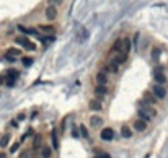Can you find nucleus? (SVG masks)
Segmentation results:
<instances>
[{"label":"nucleus","instance_id":"f257e3e1","mask_svg":"<svg viewBox=\"0 0 168 158\" xmlns=\"http://www.w3.org/2000/svg\"><path fill=\"white\" fill-rule=\"evenodd\" d=\"M15 42H17V44H20L21 47L28 49V51H36V44L29 41L28 36H17V37H15Z\"/></svg>","mask_w":168,"mask_h":158},{"label":"nucleus","instance_id":"f03ea898","mask_svg":"<svg viewBox=\"0 0 168 158\" xmlns=\"http://www.w3.org/2000/svg\"><path fill=\"white\" fill-rule=\"evenodd\" d=\"M100 137H101V140H105V142H113L114 137H116L114 129H113V127H103L101 132H100Z\"/></svg>","mask_w":168,"mask_h":158},{"label":"nucleus","instance_id":"7ed1b4c3","mask_svg":"<svg viewBox=\"0 0 168 158\" xmlns=\"http://www.w3.org/2000/svg\"><path fill=\"white\" fill-rule=\"evenodd\" d=\"M152 93H153V96H155L157 100H163L165 96H167V88H165L163 85L155 83L152 87Z\"/></svg>","mask_w":168,"mask_h":158},{"label":"nucleus","instance_id":"20e7f679","mask_svg":"<svg viewBox=\"0 0 168 158\" xmlns=\"http://www.w3.org/2000/svg\"><path fill=\"white\" fill-rule=\"evenodd\" d=\"M44 15H46V18H47L49 21H54L56 18H57V7H54V5H47L46 10H44Z\"/></svg>","mask_w":168,"mask_h":158},{"label":"nucleus","instance_id":"39448f33","mask_svg":"<svg viewBox=\"0 0 168 158\" xmlns=\"http://www.w3.org/2000/svg\"><path fill=\"white\" fill-rule=\"evenodd\" d=\"M153 78H155V83L165 85V82H167V77H165L163 70H162V67H157V69H155V72H153Z\"/></svg>","mask_w":168,"mask_h":158},{"label":"nucleus","instance_id":"423d86ee","mask_svg":"<svg viewBox=\"0 0 168 158\" xmlns=\"http://www.w3.org/2000/svg\"><path fill=\"white\" fill-rule=\"evenodd\" d=\"M131 52V39L129 37H121V54L124 55H129Z\"/></svg>","mask_w":168,"mask_h":158},{"label":"nucleus","instance_id":"0eeeda50","mask_svg":"<svg viewBox=\"0 0 168 158\" xmlns=\"http://www.w3.org/2000/svg\"><path fill=\"white\" fill-rule=\"evenodd\" d=\"M17 78H18V70L10 69V70L7 72V85H8V87H13L15 82H17Z\"/></svg>","mask_w":168,"mask_h":158},{"label":"nucleus","instance_id":"6e6552de","mask_svg":"<svg viewBox=\"0 0 168 158\" xmlns=\"http://www.w3.org/2000/svg\"><path fill=\"white\" fill-rule=\"evenodd\" d=\"M103 125V117L101 116H91L90 117V127H93V129H98V127H101Z\"/></svg>","mask_w":168,"mask_h":158},{"label":"nucleus","instance_id":"1a4fd4ad","mask_svg":"<svg viewBox=\"0 0 168 158\" xmlns=\"http://www.w3.org/2000/svg\"><path fill=\"white\" fill-rule=\"evenodd\" d=\"M88 108H90L91 111H95V112H100L103 109V104H101V101H98V100H90Z\"/></svg>","mask_w":168,"mask_h":158},{"label":"nucleus","instance_id":"9d476101","mask_svg":"<svg viewBox=\"0 0 168 158\" xmlns=\"http://www.w3.org/2000/svg\"><path fill=\"white\" fill-rule=\"evenodd\" d=\"M132 127H134V130H137V132H145V130H147V122L137 119V121L132 124Z\"/></svg>","mask_w":168,"mask_h":158},{"label":"nucleus","instance_id":"9b49d317","mask_svg":"<svg viewBox=\"0 0 168 158\" xmlns=\"http://www.w3.org/2000/svg\"><path fill=\"white\" fill-rule=\"evenodd\" d=\"M5 55H8V57H21V49H17V47H8L7 49V52H5Z\"/></svg>","mask_w":168,"mask_h":158},{"label":"nucleus","instance_id":"f8f14e48","mask_svg":"<svg viewBox=\"0 0 168 158\" xmlns=\"http://www.w3.org/2000/svg\"><path fill=\"white\" fill-rule=\"evenodd\" d=\"M95 78H96V83H98V85H105V87L108 85V75L103 73V72H98Z\"/></svg>","mask_w":168,"mask_h":158},{"label":"nucleus","instance_id":"ddd939ff","mask_svg":"<svg viewBox=\"0 0 168 158\" xmlns=\"http://www.w3.org/2000/svg\"><path fill=\"white\" fill-rule=\"evenodd\" d=\"M142 101H145L147 104H150V106H152V104H155V103H157V98L153 96V93L147 91L145 95H144V100H142Z\"/></svg>","mask_w":168,"mask_h":158},{"label":"nucleus","instance_id":"4468645a","mask_svg":"<svg viewBox=\"0 0 168 158\" xmlns=\"http://www.w3.org/2000/svg\"><path fill=\"white\" fill-rule=\"evenodd\" d=\"M51 140H52V148L57 150L59 148V140H57V129L51 130Z\"/></svg>","mask_w":168,"mask_h":158},{"label":"nucleus","instance_id":"2eb2a0df","mask_svg":"<svg viewBox=\"0 0 168 158\" xmlns=\"http://www.w3.org/2000/svg\"><path fill=\"white\" fill-rule=\"evenodd\" d=\"M106 93H108V88L105 85H96L95 87V95L96 96H105Z\"/></svg>","mask_w":168,"mask_h":158},{"label":"nucleus","instance_id":"dca6fc26","mask_svg":"<svg viewBox=\"0 0 168 158\" xmlns=\"http://www.w3.org/2000/svg\"><path fill=\"white\" fill-rule=\"evenodd\" d=\"M121 135H123L124 139H131L132 137V129L129 125H123V127H121Z\"/></svg>","mask_w":168,"mask_h":158},{"label":"nucleus","instance_id":"f3484780","mask_svg":"<svg viewBox=\"0 0 168 158\" xmlns=\"http://www.w3.org/2000/svg\"><path fill=\"white\" fill-rule=\"evenodd\" d=\"M160 54H162V49H158V47H153V49H152V52H150L152 60H153V62H158Z\"/></svg>","mask_w":168,"mask_h":158},{"label":"nucleus","instance_id":"a211bd4d","mask_svg":"<svg viewBox=\"0 0 168 158\" xmlns=\"http://www.w3.org/2000/svg\"><path fill=\"white\" fill-rule=\"evenodd\" d=\"M41 155H43V158H51V157H52V148L44 145L41 148Z\"/></svg>","mask_w":168,"mask_h":158},{"label":"nucleus","instance_id":"6ab92c4d","mask_svg":"<svg viewBox=\"0 0 168 158\" xmlns=\"http://www.w3.org/2000/svg\"><path fill=\"white\" fill-rule=\"evenodd\" d=\"M111 52H114V54H119V52H121V37L116 39L114 44L111 46Z\"/></svg>","mask_w":168,"mask_h":158},{"label":"nucleus","instance_id":"aec40b11","mask_svg":"<svg viewBox=\"0 0 168 158\" xmlns=\"http://www.w3.org/2000/svg\"><path fill=\"white\" fill-rule=\"evenodd\" d=\"M10 142V134H5V135H2V139H0V147L2 148H5V147L8 145Z\"/></svg>","mask_w":168,"mask_h":158},{"label":"nucleus","instance_id":"412c9836","mask_svg":"<svg viewBox=\"0 0 168 158\" xmlns=\"http://www.w3.org/2000/svg\"><path fill=\"white\" fill-rule=\"evenodd\" d=\"M86 37H88V31L82 28V29H80V31H78V37H77V39H78V41H80V42H82V41H85Z\"/></svg>","mask_w":168,"mask_h":158},{"label":"nucleus","instance_id":"4be33fe9","mask_svg":"<svg viewBox=\"0 0 168 158\" xmlns=\"http://www.w3.org/2000/svg\"><path fill=\"white\" fill-rule=\"evenodd\" d=\"M39 145H41V135H39V134H36V135H34V139H33V148L38 150V148H39Z\"/></svg>","mask_w":168,"mask_h":158},{"label":"nucleus","instance_id":"5701e85b","mask_svg":"<svg viewBox=\"0 0 168 158\" xmlns=\"http://www.w3.org/2000/svg\"><path fill=\"white\" fill-rule=\"evenodd\" d=\"M78 130H80V132H78V134H80V135H82V137H85V139H88V137H90V134H88V130H86V127H85V125H78Z\"/></svg>","mask_w":168,"mask_h":158},{"label":"nucleus","instance_id":"b1692460","mask_svg":"<svg viewBox=\"0 0 168 158\" xmlns=\"http://www.w3.org/2000/svg\"><path fill=\"white\" fill-rule=\"evenodd\" d=\"M21 60H23V65H25V67H29L31 64H33V59H31V57H23Z\"/></svg>","mask_w":168,"mask_h":158},{"label":"nucleus","instance_id":"393cba45","mask_svg":"<svg viewBox=\"0 0 168 158\" xmlns=\"http://www.w3.org/2000/svg\"><path fill=\"white\" fill-rule=\"evenodd\" d=\"M39 29H41V31H44V33H47V31H49V33H52V31H54V28H52L51 25H47V26L43 25V26H39Z\"/></svg>","mask_w":168,"mask_h":158},{"label":"nucleus","instance_id":"a878e982","mask_svg":"<svg viewBox=\"0 0 168 158\" xmlns=\"http://www.w3.org/2000/svg\"><path fill=\"white\" fill-rule=\"evenodd\" d=\"M20 145H21V142H17V143H13L12 147H10V153H15L18 148H20Z\"/></svg>","mask_w":168,"mask_h":158},{"label":"nucleus","instance_id":"bb28decb","mask_svg":"<svg viewBox=\"0 0 168 158\" xmlns=\"http://www.w3.org/2000/svg\"><path fill=\"white\" fill-rule=\"evenodd\" d=\"M72 137H75V139L80 137V134H78V127H75V125L72 127Z\"/></svg>","mask_w":168,"mask_h":158},{"label":"nucleus","instance_id":"cd10ccee","mask_svg":"<svg viewBox=\"0 0 168 158\" xmlns=\"http://www.w3.org/2000/svg\"><path fill=\"white\" fill-rule=\"evenodd\" d=\"M64 0H49V5H54V7H57V5H61Z\"/></svg>","mask_w":168,"mask_h":158},{"label":"nucleus","instance_id":"c85d7f7f","mask_svg":"<svg viewBox=\"0 0 168 158\" xmlns=\"http://www.w3.org/2000/svg\"><path fill=\"white\" fill-rule=\"evenodd\" d=\"M139 37H140L139 33H135V34H134V46H135V47L139 46Z\"/></svg>","mask_w":168,"mask_h":158},{"label":"nucleus","instance_id":"c756f323","mask_svg":"<svg viewBox=\"0 0 168 158\" xmlns=\"http://www.w3.org/2000/svg\"><path fill=\"white\" fill-rule=\"evenodd\" d=\"M95 158H111V157H109V155H108V153H105V152H100V153L96 155V157H95Z\"/></svg>","mask_w":168,"mask_h":158},{"label":"nucleus","instance_id":"7c9ffc66","mask_svg":"<svg viewBox=\"0 0 168 158\" xmlns=\"http://www.w3.org/2000/svg\"><path fill=\"white\" fill-rule=\"evenodd\" d=\"M18 158H29V155H28V152H21Z\"/></svg>","mask_w":168,"mask_h":158},{"label":"nucleus","instance_id":"2f4dec72","mask_svg":"<svg viewBox=\"0 0 168 158\" xmlns=\"http://www.w3.org/2000/svg\"><path fill=\"white\" fill-rule=\"evenodd\" d=\"M25 114H23V112H20V114H18V121H23V119H25Z\"/></svg>","mask_w":168,"mask_h":158},{"label":"nucleus","instance_id":"473e14b6","mask_svg":"<svg viewBox=\"0 0 168 158\" xmlns=\"http://www.w3.org/2000/svg\"><path fill=\"white\" fill-rule=\"evenodd\" d=\"M0 158H7V153H3V152H2V153H0Z\"/></svg>","mask_w":168,"mask_h":158},{"label":"nucleus","instance_id":"72a5a7b5","mask_svg":"<svg viewBox=\"0 0 168 158\" xmlns=\"http://www.w3.org/2000/svg\"><path fill=\"white\" fill-rule=\"evenodd\" d=\"M3 83V77H2V75H0V85Z\"/></svg>","mask_w":168,"mask_h":158},{"label":"nucleus","instance_id":"f704fd0d","mask_svg":"<svg viewBox=\"0 0 168 158\" xmlns=\"http://www.w3.org/2000/svg\"><path fill=\"white\" fill-rule=\"evenodd\" d=\"M148 157H150V155H148V153H147V155H145V157H144V158H148Z\"/></svg>","mask_w":168,"mask_h":158}]
</instances>
